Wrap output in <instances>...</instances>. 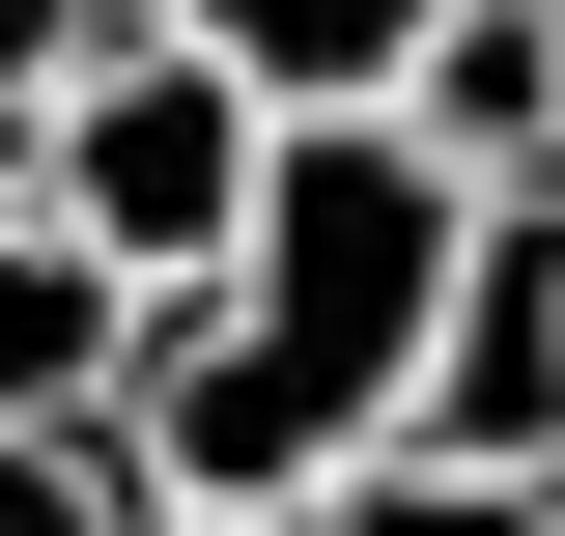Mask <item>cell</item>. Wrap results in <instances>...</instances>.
<instances>
[{
  "instance_id": "cell-1",
  "label": "cell",
  "mask_w": 565,
  "mask_h": 536,
  "mask_svg": "<svg viewBox=\"0 0 565 536\" xmlns=\"http://www.w3.org/2000/svg\"><path fill=\"white\" fill-rule=\"evenodd\" d=\"M0 199L57 226L114 311H170V282L255 226V85H226L199 29H141V0H85L57 57H29V114H0Z\"/></svg>"
},
{
  "instance_id": "cell-2",
  "label": "cell",
  "mask_w": 565,
  "mask_h": 536,
  "mask_svg": "<svg viewBox=\"0 0 565 536\" xmlns=\"http://www.w3.org/2000/svg\"><path fill=\"white\" fill-rule=\"evenodd\" d=\"M396 424L565 480V199H481V226H452V282H424V339H396Z\"/></svg>"
},
{
  "instance_id": "cell-3",
  "label": "cell",
  "mask_w": 565,
  "mask_h": 536,
  "mask_svg": "<svg viewBox=\"0 0 565 536\" xmlns=\"http://www.w3.org/2000/svg\"><path fill=\"white\" fill-rule=\"evenodd\" d=\"M367 114H396L452 199H565V0H424Z\"/></svg>"
},
{
  "instance_id": "cell-4",
  "label": "cell",
  "mask_w": 565,
  "mask_h": 536,
  "mask_svg": "<svg viewBox=\"0 0 565 536\" xmlns=\"http://www.w3.org/2000/svg\"><path fill=\"white\" fill-rule=\"evenodd\" d=\"M282 536H565V480H509V452H424V424H367V452H311V480H282Z\"/></svg>"
},
{
  "instance_id": "cell-5",
  "label": "cell",
  "mask_w": 565,
  "mask_h": 536,
  "mask_svg": "<svg viewBox=\"0 0 565 536\" xmlns=\"http://www.w3.org/2000/svg\"><path fill=\"white\" fill-rule=\"evenodd\" d=\"M141 29H199V57L255 85V114H367V85H396V29H424V0H141Z\"/></svg>"
},
{
  "instance_id": "cell-6",
  "label": "cell",
  "mask_w": 565,
  "mask_h": 536,
  "mask_svg": "<svg viewBox=\"0 0 565 536\" xmlns=\"http://www.w3.org/2000/svg\"><path fill=\"white\" fill-rule=\"evenodd\" d=\"M57 396H114V282L0 199V424H57Z\"/></svg>"
},
{
  "instance_id": "cell-7",
  "label": "cell",
  "mask_w": 565,
  "mask_h": 536,
  "mask_svg": "<svg viewBox=\"0 0 565 536\" xmlns=\"http://www.w3.org/2000/svg\"><path fill=\"white\" fill-rule=\"evenodd\" d=\"M0 536H141V452H114V396L0 424Z\"/></svg>"
},
{
  "instance_id": "cell-8",
  "label": "cell",
  "mask_w": 565,
  "mask_h": 536,
  "mask_svg": "<svg viewBox=\"0 0 565 536\" xmlns=\"http://www.w3.org/2000/svg\"><path fill=\"white\" fill-rule=\"evenodd\" d=\"M141 536H282V508H226V480H141Z\"/></svg>"
},
{
  "instance_id": "cell-9",
  "label": "cell",
  "mask_w": 565,
  "mask_h": 536,
  "mask_svg": "<svg viewBox=\"0 0 565 536\" xmlns=\"http://www.w3.org/2000/svg\"><path fill=\"white\" fill-rule=\"evenodd\" d=\"M57 29H85V0H0V114H29V57H57Z\"/></svg>"
}]
</instances>
